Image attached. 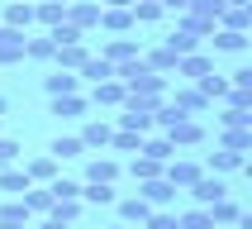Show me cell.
<instances>
[{
  "mask_svg": "<svg viewBox=\"0 0 252 229\" xmlns=\"http://www.w3.org/2000/svg\"><path fill=\"white\" fill-rule=\"evenodd\" d=\"M114 200H119L114 182H81V205H114Z\"/></svg>",
  "mask_w": 252,
  "mask_h": 229,
  "instance_id": "obj_19",
  "label": "cell"
},
{
  "mask_svg": "<svg viewBox=\"0 0 252 229\" xmlns=\"http://www.w3.org/2000/svg\"><path fill=\"white\" fill-rule=\"evenodd\" d=\"M205 72H214V57L210 53H186V57H176V76H186V81H200Z\"/></svg>",
  "mask_w": 252,
  "mask_h": 229,
  "instance_id": "obj_10",
  "label": "cell"
},
{
  "mask_svg": "<svg viewBox=\"0 0 252 229\" xmlns=\"http://www.w3.org/2000/svg\"><path fill=\"white\" fill-rule=\"evenodd\" d=\"M143 229H176V210H171V205H162V210H153L148 220H143Z\"/></svg>",
  "mask_w": 252,
  "mask_h": 229,
  "instance_id": "obj_43",
  "label": "cell"
},
{
  "mask_svg": "<svg viewBox=\"0 0 252 229\" xmlns=\"http://www.w3.org/2000/svg\"><path fill=\"white\" fill-rule=\"evenodd\" d=\"M110 134H114V124H110V119H91V124H86L76 139H81V148L91 153V148H110Z\"/></svg>",
  "mask_w": 252,
  "mask_h": 229,
  "instance_id": "obj_16",
  "label": "cell"
},
{
  "mask_svg": "<svg viewBox=\"0 0 252 229\" xmlns=\"http://www.w3.org/2000/svg\"><path fill=\"white\" fill-rule=\"evenodd\" d=\"M219 148H228V153H248V148H252V129H248V124L219 129Z\"/></svg>",
  "mask_w": 252,
  "mask_h": 229,
  "instance_id": "obj_20",
  "label": "cell"
},
{
  "mask_svg": "<svg viewBox=\"0 0 252 229\" xmlns=\"http://www.w3.org/2000/svg\"><path fill=\"white\" fill-rule=\"evenodd\" d=\"M0 24H10V29H33V0H10L5 10H0Z\"/></svg>",
  "mask_w": 252,
  "mask_h": 229,
  "instance_id": "obj_14",
  "label": "cell"
},
{
  "mask_svg": "<svg viewBox=\"0 0 252 229\" xmlns=\"http://www.w3.org/2000/svg\"><path fill=\"white\" fill-rule=\"evenodd\" d=\"M224 5H252V0H224Z\"/></svg>",
  "mask_w": 252,
  "mask_h": 229,
  "instance_id": "obj_49",
  "label": "cell"
},
{
  "mask_svg": "<svg viewBox=\"0 0 252 229\" xmlns=\"http://www.w3.org/2000/svg\"><path fill=\"white\" fill-rule=\"evenodd\" d=\"M100 5H133V0H100Z\"/></svg>",
  "mask_w": 252,
  "mask_h": 229,
  "instance_id": "obj_47",
  "label": "cell"
},
{
  "mask_svg": "<svg viewBox=\"0 0 252 229\" xmlns=\"http://www.w3.org/2000/svg\"><path fill=\"white\" fill-rule=\"evenodd\" d=\"M138 153H148V157H157V162H167L171 153H176V148H171V139L167 134H153V139H148V134H143V148Z\"/></svg>",
  "mask_w": 252,
  "mask_h": 229,
  "instance_id": "obj_35",
  "label": "cell"
},
{
  "mask_svg": "<svg viewBox=\"0 0 252 229\" xmlns=\"http://www.w3.org/2000/svg\"><path fill=\"white\" fill-rule=\"evenodd\" d=\"M195 86H200V96H205V100H224L228 96V76H219V72H205Z\"/></svg>",
  "mask_w": 252,
  "mask_h": 229,
  "instance_id": "obj_33",
  "label": "cell"
},
{
  "mask_svg": "<svg viewBox=\"0 0 252 229\" xmlns=\"http://www.w3.org/2000/svg\"><path fill=\"white\" fill-rule=\"evenodd\" d=\"M114 205H119V225H143V220L153 215V205H148L143 196H119Z\"/></svg>",
  "mask_w": 252,
  "mask_h": 229,
  "instance_id": "obj_17",
  "label": "cell"
},
{
  "mask_svg": "<svg viewBox=\"0 0 252 229\" xmlns=\"http://www.w3.org/2000/svg\"><path fill=\"white\" fill-rule=\"evenodd\" d=\"M43 91H48V96H71V91H81V76L57 67L53 76H43Z\"/></svg>",
  "mask_w": 252,
  "mask_h": 229,
  "instance_id": "obj_21",
  "label": "cell"
},
{
  "mask_svg": "<svg viewBox=\"0 0 252 229\" xmlns=\"http://www.w3.org/2000/svg\"><path fill=\"white\" fill-rule=\"evenodd\" d=\"M167 48L176 57H186V53H195V48H200V38H195V34H186V29H171V34H167Z\"/></svg>",
  "mask_w": 252,
  "mask_h": 229,
  "instance_id": "obj_39",
  "label": "cell"
},
{
  "mask_svg": "<svg viewBox=\"0 0 252 229\" xmlns=\"http://www.w3.org/2000/svg\"><path fill=\"white\" fill-rule=\"evenodd\" d=\"M162 5V14H181V10H190V0H157Z\"/></svg>",
  "mask_w": 252,
  "mask_h": 229,
  "instance_id": "obj_46",
  "label": "cell"
},
{
  "mask_svg": "<svg viewBox=\"0 0 252 229\" xmlns=\"http://www.w3.org/2000/svg\"><path fill=\"white\" fill-rule=\"evenodd\" d=\"M205 210H210V220H214V225H238V220H243V205H238V200H214V205H205Z\"/></svg>",
  "mask_w": 252,
  "mask_h": 229,
  "instance_id": "obj_28",
  "label": "cell"
},
{
  "mask_svg": "<svg viewBox=\"0 0 252 229\" xmlns=\"http://www.w3.org/2000/svg\"><path fill=\"white\" fill-rule=\"evenodd\" d=\"M210 229H219V225H210Z\"/></svg>",
  "mask_w": 252,
  "mask_h": 229,
  "instance_id": "obj_52",
  "label": "cell"
},
{
  "mask_svg": "<svg viewBox=\"0 0 252 229\" xmlns=\"http://www.w3.org/2000/svg\"><path fill=\"white\" fill-rule=\"evenodd\" d=\"M48 191H53V200H71L81 196V182H71V177H53V182H43Z\"/></svg>",
  "mask_w": 252,
  "mask_h": 229,
  "instance_id": "obj_41",
  "label": "cell"
},
{
  "mask_svg": "<svg viewBox=\"0 0 252 229\" xmlns=\"http://www.w3.org/2000/svg\"><path fill=\"white\" fill-rule=\"evenodd\" d=\"M248 167V153H228V148H214L210 157H205V172H214V177H228V172Z\"/></svg>",
  "mask_w": 252,
  "mask_h": 229,
  "instance_id": "obj_12",
  "label": "cell"
},
{
  "mask_svg": "<svg viewBox=\"0 0 252 229\" xmlns=\"http://www.w3.org/2000/svg\"><path fill=\"white\" fill-rule=\"evenodd\" d=\"M33 229H71V225H67V220H57V215H38V225H33Z\"/></svg>",
  "mask_w": 252,
  "mask_h": 229,
  "instance_id": "obj_45",
  "label": "cell"
},
{
  "mask_svg": "<svg viewBox=\"0 0 252 229\" xmlns=\"http://www.w3.org/2000/svg\"><path fill=\"white\" fill-rule=\"evenodd\" d=\"M186 191H190V200H195V205H214V200L228 196V182H224V177H214V172H200Z\"/></svg>",
  "mask_w": 252,
  "mask_h": 229,
  "instance_id": "obj_3",
  "label": "cell"
},
{
  "mask_svg": "<svg viewBox=\"0 0 252 229\" xmlns=\"http://www.w3.org/2000/svg\"><path fill=\"white\" fill-rule=\"evenodd\" d=\"M19 200H24L29 215H48V210H53V191H48V186H29Z\"/></svg>",
  "mask_w": 252,
  "mask_h": 229,
  "instance_id": "obj_30",
  "label": "cell"
},
{
  "mask_svg": "<svg viewBox=\"0 0 252 229\" xmlns=\"http://www.w3.org/2000/svg\"><path fill=\"white\" fill-rule=\"evenodd\" d=\"M214 220H210V210L205 205H190V210H181L176 215V229H210Z\"/></svg>",
  "mask_w": 252,
  "mask_h": 229,
  "instance_id": "obj_36",
  "label": "cell"
},
{
  "mask_svg": "<svg viewBox=\"0 0 252 229\" xmlns=\"http://www.w3.org/2000/svg\"><path fill=\"white\" fill-rule=\"evenodd\" d=\"M210 43H214V53H248V34H238V29H224V24H214Z\"/></svg>",
  "mask_w": 252,
  "mask_h": 229,
  "instance_id": "obj_15",
  "label": "cell"
},
{
  "mask_svg": "<svg viewBox=\"0 0 252 229\" xmlns=\"http://www.w3.org/2000/svg\"><path fill=\"white\" fill-rule=\"evenodd\" d=\"M200 172H205V162H200V157H181V153H171L167 162H162V177H167L176 191H186V186L195 182Z\"/></svg>",
  "mask_w": 252,
  "mask_h": 229,
  "instance_id": "obj_2",
  "label": "cell"
},
{
  "mask_svg": "<svg viewBox=\"0 0 252 229\" xmlns=\"http://www.w3.org/2000/svg\"><path fill=\"white\" fill-rule=\"evenodd\" d=\"M29 186H33V182H29L24 167H0V191H5V196H24Z\"/></svg>",
  "mask_w": 252,
  "mask_h": 229,
  "instance_id": "obj_24",
  "label": "cell"
},
{
  "mask_svg": "<svg viewBox=\"0 0 252 229\" xmlns=\"http://www.w3.org/2000/svg\"><path fill=\"white\" fill-rule=\"evenodd\" d=\"M19 157H24V143H19V139H5V134H0V167H14Z\"/></svg>",
  "mask_w": 252,
  "mask_h": 229,
  "instance_id": "obj_42",
  "label": "cell"
},
{
  "mask_svg": "<svg viewBox=\"0 0 252 229\" xmlns=\"http://www.w3.org/2000/svg\"><path fill=\"white\" fill-rule=\"evenodd\" d=\"M48 153H53L57 162H67V157H81L86 148H81V139H76V134H57V139L48 143Z\"/></svg>",
  "mask_w": 252,
  "mask_h": 229,
  "instance_id": "obj_31",
  "label": "cell"
},
{
  "mask_svg": "<svg viewBox=\"0 0 252 229\" xmlns=\"http://www.w3.org/2000/svg\"><path fill=\"white\" fill-rule=\"evenodd\" d=\"M62 10L67 5H57V0H33V24H43V29L62 24Z\"/></svg>",
  "mask_w": 252,
  "mask_h": 229,
  "instance_id": "obj_32",
  "label": "cell"
},
{
  "mask_svg": "<svg viewBox=\"0 0 252 229\" xmlns=\"http://www.w3.org/2000/svg\"><path fill=\"white\" fill-rule=\"evenodd\" d=\"M100 57H105L110 67H124V62L138 57V43L133 38H110V43H100Z\"/></svg>",
  "mask_w": 252,
  "mask_h": 229,
  "instance_id": "obj_13",
  "label": "cell"
},
{
  "mask_svg": "<svg viewBox=\"0 0 252 229\" xmlns=\"http://www.w3.org/2000/svg\"><path fill=\"white\" fill-rule=\"evenodd\" d=\"M48 110H53L57 119H81V114L91 110V100H86L81 91H71V96H48Z\"/></svg>",
  "mask_w": 252,
  "mask_h": 229,
  "instance_id": "obj_8",
  "label": "cell"
},
{
  "mask_svg": "<svg viewBox=\"0 0 252 229\" xmlns=\"http://www.w3.org/2000/svg\"><path fill=\"white\" fill-rule=\"evenodd\" d=\"M138 57H143V67L162 72V76H167V72H176V53H171L167 43H162V48H148V53H138Z\"/></svg>",
  "mask_w": 252,
  "mask_h": 229,
  "instance_id": "obj_26",
  "label": "cell"
},
{
  "mask_svg": "<svg viewBox=\"0 0 252 229\" xmlns=\"http://www.w3.org/2000/svg\"><path fill=\"white\" fill-rule=\"evenodd\" d=\"M24 172H29V182H53V177H57V157H53V153L29 157V162H24Z\"/></svg>",
  "mask_w": 252,
  "mask_h": 229,
  "instance_id": "obj_29",
  "label": "cell"
},
{
  "mask_svg": "<svg viewBox=\"0 0 252 229\" xmlns=\"http://www.w3.org/2000/svg\"><path fill=\"white\" fill-rule=\"evenodd\" d=\"M57 5H71V0H57Z\"/></svg>",
  "mask_w": 252,
  "mask_h": 229,
  "instance_id": "obj_51",
  "label": "cell"
},
{
  "mask_svg": "<svg viewBox=\"0 0 252 229\" xmlns=\"http://www.w3.org/2000/svg\"><path fill=\"white\" fill-rule=\"evenodd\" d=\"M228 86H243V91H252V67H238V72H228Z\"/></svg>",
  "mask_w": 252,
  "mask_h": 229,
  "instance_id": "obj_44",
  "label": "cell"
},
{
  "mask_svg": "<svg viewBox=\"0 0 252 229\" xmlns=\"http://www.w3.org/2000/svg\"><path fill=\"white\" fill-rule=\"evenodd\" d=\"M128 172H133V182H148V177H162V162H157V157H148V153H133Z\"/></svg>",
  "mask_w": 252,
  "mask_h": 229,
  "instance_id": "obj_34",
  "label": "cell"
},
{
  "mask_svg": "<svg viewBox=\"0 0 252 229\" xmlns=\"http://www.w3.org/2000/svg\"><path fill=\"white\" fill-rule=\"evenodd\" d=\"M53 34H33V38H24V57L29 62H53Z\"/></svg>",
  "mask_w": 252,
  "mask_h": 229,
  "instance_id": "obj_25",
  "label": "cell"
},
{
  "mask_svg": "<svg viewBox=\"0 0 252 229\" xmlns=\"http://www.w3.org/2000/svg\"><path fill=\"white\" fill-rule=\"evenodd\" d=\"M91 105H124V81H119V76L91 81Z\"/></svg>",
  "mask_w": 252,
  "mask_h": 229,
  "instance_id": "obj_18",
  "label": "cell"
},
{
  "mask_svg": "<svg viewBox=\"0 0 252 229\" xmlns=\"http://www.w3.org/2000/svg\"><path fill=\"white\" fill-rule=\"evenodd\" d=\"M219 24H224V29H238V34H248V24H252V5H224V10H219Z\"/></svg>",
  "mask_w": 252,
  "mask_h": 229,
  "instance_id": "obj_27",
  "label": "cell"
},
{
  "mask_svg": "<svg viewBox=\"0 0 252 229\" xmlns=\"http://www.w3.org/2000/svg\"><path fill=\"white\" fill-rule=\"evenodd\" d=\"M0 229H33V225H0Z\"/></svg>",
  "mask_w": 252,
  "mask_h": 229,
  "instance_id": "obj_48",
  "label": "cell"
},
{
  "mask_svg": "<svg viewBox=\"0 0 252 229\" xmlns=\"http://www.w3.org/2000/svg\"><path fill=\"white\" fill-rule=\"evenodd\" d=\"M86 182H119V162H114L110 153H100L86 162Z\"/></svg>",
  "mask_w": 252,
  "mask_h": 229,
  "instance_id": "obj_22",
  "label": "cell"
},
{
  "mask_svg": "<svg viewBox=\"0 0 252 229\" xmlns=\"http://www.w3.org/2000/svg\"><path fill=\"white\" fill-rule=\"evenodd\" d=\"M128 10H133V24H157L162 19V5L157 0H133Z\"/></svg>",
  "mask_w": 252,
  "mask_h": 229,
  "instance_id": "obj_40",
  "label": "cell"
},
{
  "mask_svg": "<svg viewBox=\"0 0 252 229\" xmlns=\"http://www.w3.org/2000/svg\"><path fill=\"white\" fill-rule=\"evenodd\" d=\"M62 19H67L71 29H81V34H86V29L100 24V5H95V0H71L67 10H62Z\"/></svg>",
  "mask_w": 252,
  "mask_h": 229,
  "instance_id": "obj_5",
  "label": "cell"
},
{
  "mask_svg": "<svg viewBox=\"0 0 252 229\" xmlns=\"http://www.w3.org/2000/svg\"><path fill=\"white\" fill-rule=\"evenodd\" d=\"M110 229H133V225H110Z\"/></svg>",
  "mask_w": 252,
  "mask_h": 229,
  "instance_id": "obj_50",
  "label": "cell"
},
{
  "mask_svg": "<svg viewBox=\"0 0 252 229\" xmlns=\"http://www.w3.org/2000/svg\"><path fill=\"white\" fill-rule=\"evenodd\" d=\"M76 76H81V81H110V76H114V67H110V62H105L100 53H91L81 67H76Z\"/></svg>",
  "mask_w": 252,
  "mask_h": 229,
  "instance_id": "obj_23",
  "label": "cell"
},
{
  "mask_svg": "<svg viewBox=\"0 0 252 229\" xmlns=\"http://www.w3.org/2000/svg\"><path fill=\"white\" fill-rule=\"evenodd\" d=\"M167 100H171L181 114H195V119L210 110V100L200 96V86H195V81H190V86H176V91H167Z\"/></svg>",
  "mask_w": 252,
  "mask_h": 229,
  "instance_id": "obj_4",
  "label": "cell"
},
{
  "mask_svg": "<svg viewBox=\"0 0 252 229\" xmlns=\"http://www.w3.org/2000/svg\"><path fill=\"white\" fill-rule=\"evenodd\" d=\"M95 29L128 34V29H133V10H128V5H100V24H95Z\"/></svg>",
  "mask_w": 252,
  "mask_h": 229,
  "instance_id": "obj_11",
  "label": "cell"
},
{
  "mask_svg": "<svg viewBox=\"0 0 252 229\" xmlns=\"http://www.w3.org/2000/svg\"><path fill=\"white\" fill-rule=\"evenodd\" d=\"M138 196L153 205V210H162V205H171L176 200V186L167 182V177H148V182H138Z\"/></svg>",
  "mask_w": 252,
  "mask_h": 229,
  "instance_id": "obj_6",
  "label": "cell"
},
{
  "mask_svg": "<svg viewBox=\"0 0 252 229\" xmlns=\"http://www.w3.org/2000/svg\"><path fill=\"white\" fill-rule=\"evenodd\" d=\"M162 134L171 139V148H200V143H205V124H200L195 114H181V119H171Z\"/></svg>",
  "mask_w": 252,
  "mask_h": 229,
  "instance_id": "obj_1",
  "label": "cell"
},
{
  "mask_svg": "<svg viewBox=\"0 0 252 229\" xmlns=\"http://www.w3.org/2000/svg\"><path fill=\"white\" fill-rule=\"evenodd\" d=\"M29 220H33V215L24 210V200H19V196H10L5 205H0V225H29Z\"/></svg>",
  "mask_w": 252,
  "mask_h": 229,
  "instance_id": "obj_37",
  "label": "cell"
},
{
  "mask_svg": "<svg viewBox=\"0 0 252 229\" xmlns=\"http://www.w3.org/2000/svg\"><path fill=\"white\" fill-rule=\"evenodd\" d=\"M86 57H91L86 38H76V43H57V48H53V62H57L62 72H76V67L86 62Z\"/></svg>",
  "mask_w": 252,
  "mask_h": 229,
  "instance_id": "obj_9",
  "label": "cell"
},
{
  "mask_svg": "<svg viewBox=\"0 0 252 229\" xmlns=\"http://www.w3.org/2000/svg\"><path fill=\"white\" fill-rule=\"evenodd\" d=\"M24 29H10L0 24V67H10V62H24Z\"/></svg>",
  "mask_w": 252,
  "mask_h": 229,
  "instance_id": "obj_7",
  "label": "cell"
},
{
  "mask_svg": "<svg viewBox=\"0 0 252 229\" xmlns=\"http://www.w3.org/2000/svg\"><path fill=\"white\" fill-rule=\"evenodd\" d=\"M110 148H114V153H138V148H143V134H133V129H114V134H110Z\"/></svg>",
  "mask_w": 252,
  "mask_h": 229,
  "instance_id": "obj_38",
  "label": "cell"
}]
</instances>
